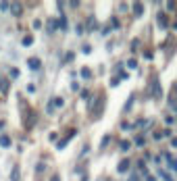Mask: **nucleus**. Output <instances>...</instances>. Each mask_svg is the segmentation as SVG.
<instances>
[{"instance_id": "nucleus-14", "label": "nucleus", "mask_w": 177, "mask_h": 181, "mask_svg": "<svg viewBox=\"0 0 177 181\" xmlns=\"http://www.w3.org/2000/svg\"><path fill=\"white\" fill-rule=\"evenodd\" d=\"M58 27H60V31L67 29V19H65V17H60V19H58Z\"/></svg>"}, {"instance_id": "nucleus-18", "label": "nucleus", "mask_w": 177, "mask_h": 181, "mask_svg": "<svg viewBox=\"0 0 177 181\" xmlns=\"http://www.w3.org/2000/svg\"><path fill=\"white\" fill-rule=\"evenodd\" d=\"M127 67H129V69H136V67H138V62H136L134 58H129V60H127Z\"/></svg>"}, {"instance_id": "nucleus-32", "label": "nucleus", "mask_w": 177, "mask_h": 181, "mask_svg": "<svg viewBox=\"0 0 177 181\" xmlns=\"http://www.w3.org/2000/svg\"><path fill=\"white\" fill-rule=\"evenodd\" d=\"M98 181H104V179H98Z\"/></svg>"}, {"instance_id": "nucleus-23", "label": "nucleus", "mask_w": 177, "mask_h": 181, "mask_svg": "<svg viewBox=\"0 0 177 181\" xmlns=\"http://www.w3.org/2000/svg\"><path fill=\"white\" fill-rule=\"evenodd\" d=\"M138 46H140V40H134V42H131V50H138Z\"/></svg>"}, {"instance_id": "nucleus-3", "label": "nucleus", "mask_w": 177, "mask_h": 181, "mask_svg": "<svg viewBox=\"0 0 177 181\" xmlns=\"http://www.w3.org/2000/svg\"><path fill=\"white\" fill-rule=\"evenodd\" d=\"M75 133H77V129H71V131H69V133H67V138H65V140H60V142H58V144H56V150H63V148H65V146H67V142H69V140H71V138H73V135H75Z\"/></svg>"}, {"instance_id": "nucleus-25", "label": "nucleus", "mask_w": 177, "mask_h": 181, "mask_svg": "<svg viewBox=\"0 0 177 181\" xmlns=\"http://www.w3.org/2000/svg\"><path fill=\"white\" fill-rule=\"evenodd\" d=\"M81 98L85 100V98H90V92H87V89H83V92H81Z\"/></svg>"}, {"instance_id": "nucleus-30", "label": "nucleus", "mask_w": 177, "mask_h": 181, "mask_svg": "<svg viewBox=\"0 0 177 181\" xmlns=\"http://www.w3.org/2000/svg\"><path fill=\"white\" fill-rule=\"evenodd\" d=\"M2 127H4V121H0V129H2Z\"/></svg>"}, {"instance_id": "nucleus-6", "label": "nucleus", "mask_w": 177, "mask_h": 181, "mask_svg": "<svg viewBox=\"0 0 177 181\" xmlns=\"http://www.w3.org/2000/svg\"><path fill=\"white\" fill-rule=\"evenodd\" d=\"M27 67H29V69H33V71H38V69H40V58H36V56L29 58V60H27Z\"/></svg>"}, {"instance_id": "nucleus-7", "label": "nucleus", "mask_w": 177, "mask_h": 181, "mask_svg": "<svg viewBox=\"0 0 177 181\" xmlns=\"http://www.w3.org/2000/svg\"><path fill=\"white\" fill-rule=\"evenodd\" d=\"M131 9H134V15H136V17H140V15H142V11H144L142 2H134V4H131Z\"/></svg>"}, {"instance_id": "nucleus-17", "label": "nucleus", "mask_w": 177, "mask_h": 181, "mask_svg": "<svg viewBox=\"0 0 177 181\" xmlns=\"http://www.w3.org/2000/svg\"><path fill=\"white\" fill-rule=\"evenodd\" d=\"M31 44H33V38L31 35H25L23 38V46H31Z\"/></svg>"}, {"instance_id": "nucleus-29", "label": "nucleus", "mask_w": 177, "mask_h": 181, "mask_svg": "<svg viewBox=\"0 0 177 181\" xmlns=\"http://www.w3.org/2000/svg\"><path fill=\"white\" fill-rule=\"evenodd\" d=\"M50 181H60V177H58V175H54V177H52Z\"/></svg>"}, {"instance_id": "nucleus-20", "label": "nucleus", "mask_w": 177, "mask_h": 181, "mask_svg": "<svg viewBox=\"0 0 177 181\" xmlns=\"http://www.w3.org/2000/svg\"><path fill=\"white\" fill-rule=\"evenodd\" d=\"M11 9V2H0V11H9Z\"/></svg>"}, {"instance_id": "nucleus-15", "label": "nucleus", "mask_w": 177, "mask_h": 181, "mask_svg": "<svg viewBox=\"0 0 177 181\" xmlns=\"http://www.w3.org/2000/svg\"><path fill=\"white\" fill-rule=\"evenodd\" d=\"M0 89H2L4 94L9 92V79H2V81H0Z\"/></svg>"}, {"instance_id": "nucleus-31", "label": "nucleus", "mask_w": 177, "mask_h": 181, "mask_svg": "<svg viewBox=\"0 0 177 181\" xmlns=\"http://www.w3.org/2000/svg\"><path fill=\"white\" fill-rule=\"evenodd\" d=\"M175 29H177V23H175Z\"/></svg>"}, {"instance_id": "nucleus-9", "label": "nucleus", "mask_w": 177, "mask_h": 181, "mask_svg": "<svg viewBox=\"0 0 177 181\" xmlns=\"http://www.w3.org/2000/svg\"><path fill=\"white\" fill-rule=\"evenodd\" d=\"M0 146L2 148H11V138L9 135H0Z\"/></svg>"}, {"instance_id": "nucleus-8", "label": "nucleus", "mask_w": 177, "mask_h": 181, "mask_svg": "<svg viewBox=\"0 0 177 181\" xmlns=\"http://www.w3.org/2000/svg\"><path fill=\"white\" fill-rule=\"evenodd\" d=\"M117 171H119V173H125V171H129V160H121V163L117 165Z\"/></svg>"}, {"instance_id": "nucleus-22", "label": "nucleus", "mask_w": 177, "mask_h": 181, "mask_svg": "<svg viewBox=\"0 0 177 181\" xmlns=\"http://www.w3.org/2000/svg\"><path fill=\"white\" fill-rule=\"evenodd\" d=\"M136 146H144V138H142V135H138V138H136Z\"/></svg>"}, {"instance_id": "nucleus-19", "label": "nucleus", "mask_w": 177, "mask_h": 181, "mask_svg": "<svg viewBox=\"0 0 177 181\" xmlns=\"http://www.w3.org/2000/svg\"><path fill=\"white\" fill-rule=\"evenodd\" d=\"M131 148V142H121V150L125 152V150H129Z\"/></svg>"}, {"instance_id": "nucleus-24", "label": "nucleus", "mask_w": 177, "mask_h": 181, "mask_svg": "<svg viewBox=\"0 0 177 181\" xmlns=\"http://www.w3.org/2000/svg\"><path fill=\"white\" fill-rule=\"evenodd\" d=\"M161 177H163V181H171L169 179V173H165V171H161Z\"/></svg>"}, {"instance_id": "nucleus-4", "label": "nucleus", "mask_w": 177, "mask_h": 181, "mask_svg": "<svg viewBox=\"0 0 177 181\" xmlns=\"http://www.w3.org/2000/svg\"><path fill=\"white\" fill-rule=\"evenodd\" d=\"M11 13L15 17H21V13H23V6H21L19 2H11Z\"/></svg>"}, {"instance_id": "nucleus-26", "label": "nucleus", "mask_w": 177, "mask_h": 181, "mask_svg": "<svg viewBox=\"0 0 177 181\" xmlns=\"http://www.w3.org/2000/svg\"><path fill=\"white\" fill-rule=\"evenodd\" d=\"M33 27H36V29H40V27H42V21H38V19H36V21H33Z\"/></svg>"}, {"instance_id": "nucleus-28", "label": "nucleus", "mask_w": 177, "mask_h": 181, "mask_svg": "<svg viewBox=\"0 0 177 181\" xmlns=\"http://www.w3.org/2000/svg\"><path fill=\"white\" fill-rule=\"evenodd\" d=\"M146 181H156V177H152V175H148V177H146Z\"/></svg>"}, {"instance_id": "nucleus-12", "label": "nucleus", "mask_w": 177, "mask_h": 181, "mask_svg": "<svg viewBox=\"0 0 177 181\" xmlns=\"http://www.w3.org/2000/svg\"><path fill=\"white\" fill-rule=\"evenodd\" d=\"M81 77L83 79H92V71L87 69V67H83V69H81Z\"/></svg>"}, {"instance_id": "nucleus-10", "label": "nucleus", "mask_w": 177, "mask_h": 181, "mask_svg": "<svg viewBox=\"0 0 177 181\" xmlns=\"http://www.w3.org/2000/svg\"><path fill=\"white\" fill-rule=\"evenodd\" d=\"M156 21H159V25H161V27H167V15H165V13H161Z\"/></svg>"}, {"instance_id": "nucleus-16", "label": "nucleus", "mask_w": 177, "mask_h": 181, "mask_svg": "<svg viewBox=\"0 0 177 181\" xmlns=\"http://www.w3.org/2000/svg\"><path fill=\"white\" fill-rule=\"evenodd\" d=\"M134 100H136V96H131V98H129V100L125 102V106H123V110H125V112H127V110L131 108V104H134Z\"/></svg>"}, {"instance_id": "nucleus-1", "label": "nucleus", "mask_w": 177, "mask_h": 181, "mask_svg": "<svg viewBox=\"0 0 177 181\" xmlns=\"http://www.w3.org/2000/svg\"><path fill=\"white\" fill-rule=\"evenodd\" d=\"M104 102H106L104 96H98V98H96V108H92V119L98 121V119L102 117V112H104Z\"/></svg>"}, {"instance_id": "nucleus-21", "label": "nucleus", "mask_w": 177, "mask_h": 181, "mask_svg": "<svg viewBox=\"0 0 177 181\" xmlns=\"http://www.w3.org/2000/svg\"><path fill=\"white\" fill-rule=\"evenodd\" d=\"M119 81H121V77H115V79H110V87H117V85H119Z\"/></svg>"}, {"instance_id": "nucleus-5", "label": "nucleus", "mask_w": 177, "mask_h": 181, "mask_svg": "<svg viewBox=\"0 0 177 181\" xmlns=\"http://www.w3.org/2000/svg\"><path fill=\"white\" fill-rule=\"evenodd\" d=\"M11 181H21V169H19V165L13 167V171H11Z\"/></svg>"}, {"instance_id": "nucleus-2", "label": "nucleus", "mask_w": 177, "mask_h": 181, "mask_svg": "<svg viewBox=\"0 0 177 181\" xmlns=\"http://www.w3.org/2000/svg\"><path fill=\"white\" fill-rule=\"evenodd\" d=\"M150 96H152V98H161V96H163V87H161V83H159L156 77L152 79V92H150Z\"/></svg>"}, {"instance_id": "nucleus-27", "label": "nucleus", "mask_w": 177, "mask_h": 181, "mask_svg": "<svg viewBox=\"0 0 177 181\" xmlns=\"http://www.w3.org/2000/svg\"><path fill=\"white\" fill-rule=\"evenodd\" d=\"M106 144H108V135H104V138H102V146H100V148H104Z\"/></svg>"}, {"instance_id": "nucleus-13", "label": "nucleus", "mask_w": 177, "mask_h": 181, "mask_svg": "<svg viewBox=\"0 0 177 181\" xmlns=\"http://www.w3.org/2000/svg\"><path fill=\"white\" fill-rule=\"evenodd\" d=\"M56 27H58V21H48V31H50V33L56 31Z\"/></svg>"}, {"instance_id": "nucleus-33", "label": "nucleus", "mask_w": 177, "mask_h": 181, "mask_svg": "<svg viewBox=\"0 0 177 181\" xmlns=\"http://www.w3.org/2000/svg\"><path fill=\"white\" fill-rule=\"evenodd\" d=\"M175 89H177V83H175Z\"/></svg>"}, {"instance_id": "nucleus-11", "label": "nucleus", "mask_w": 177, "mask_h": 181, "mask_svg": "<svg viewBox=\"0 0 177 181\" xmlns=\"http://www.w3.org/2000/svg\"><path fill=\"white\" fill-rule=\"evenodd\" d=\"M87 27H90V31H94V29L98 27V23H96V19H94V17L87 19Z\"/></svg>"}]
</instances>
